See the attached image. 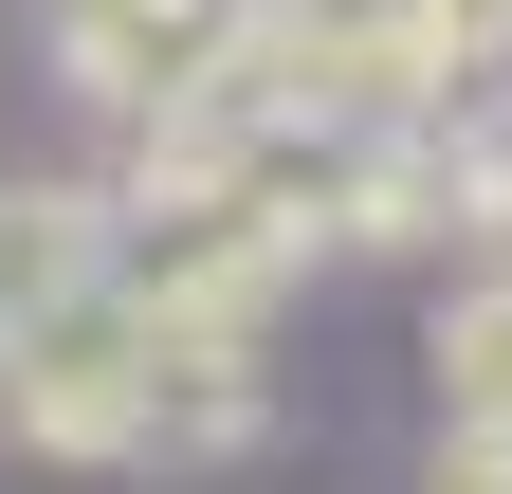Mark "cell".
<instances>
[{"mask_svg":"<svg viewBox=\"0 0 512 494\" xmlns=\"http://www.w3.org/2000/svg\"><path fill=\"white\" fill-rule=\"evenodd\" d=\"M256 330H202V312H147L128 275L92 293H55L37 330H0V440L19 458H165V476H202L256 440Z\"/></svg>","mask_w":512,"mask_h":494,"instance_id":"obj_1","label":"cell"},{"mask_svg":"<svg viewBox=\"0 0 512 494\" xmlns=\"http://www.w3.org/2000/svg\"><path fill=\"white\" fill-rule=\"evenodd\" d=\"M55 19V74H74L92 110H128V129H147V110H183L220 74V37H238V0H37Z\"/></svg>","mask_w":512,"mask_h":494,"instance_id":"obj_2","label":"cell"},{"mask_svg":"<svg viewBox=\"0 0 512 494\" xmlns=\"http://www.w3.org/2000/svg\"><path fill=\"white\" fill-rule=\"evenodd\" d=\"M92 275H110V183H0V330H37Z\"/></svg>","mask_w":512,"mask_h":494,"instance_id":"obj_3","label":"cell"},{"mask_svg":"<svg viewBox=\"0 0 512 494\" xmlns=\"http://www.w3.org/2000/svg\"><path fill=\"white\" fill-rule=\"evenodd\" d=\"M439 440H512V257H476L458 293H439Z\"/></svg>","mask_w":512,"mask_h":494,"instance_id":"obj_4","label":"cell"}]
</instances>
